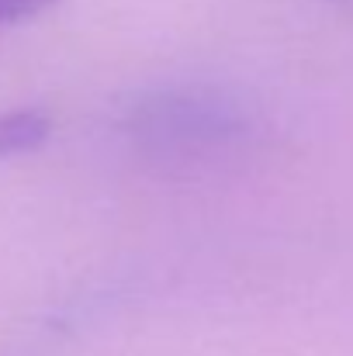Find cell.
Instances as JSON below:
<instances>
[{"mask_svg":"<svg viewBox=\"0 0 353 356\" xmlns=\"http://www.w3.org/2000/svg\"><path fill=\"white\" fill-rule=\"evenodd\" d=\"M132 149L159 173H215L260 145V118L246 101L208 83L156 87L128 104L121 121Z\"/></svg>","mask_w":353,"mask_h":356,"instance_id":"1","label":"cell"},{"mask_svg":"<svg viewBox=\"0 0 353 356\" xmlns=\"http://www.w3.org/2000/svg\"><path fill=\"white\" fill-rule=\"evenodd\" d=\"M52 131V121L38 108H17L0 115V156H21L38 149Z\"/></svg>","mask_w":353,"mask_h":356,"instance_id":"2","label":"cell"},{"mask_svg":"<svg viewBox=\"0 0 353 356\" xmlns=\"http://www.w3.org/2000/svg\"><path fill=\"white\" fill-rule=\"evenodd\" d=\"M56 0H0V24H17L28 17H38L52 7Z\"/></svg>","mask_w":353,"mask_h":356,"instance_id":"3","label":"cell"},{"mask_svg":"<svg viewBox=\"0 0 353 356\" xmlns=\"http://www.w3.org/2000/svg\"><path fill=\"white\" fill-rule=\"evenodd\" d=\"M333 3H336V7H343V10H350V14H353V0H333Z\"/></svg>","mask_w":353,"mask_h":356,"instance_id":"4","label":"cell"}]
</instances>
